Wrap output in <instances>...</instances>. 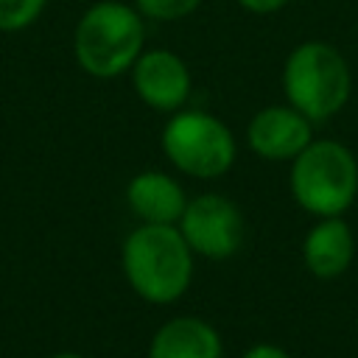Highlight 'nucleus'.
I'll list each match as a JSON object with an SVG mask.
<instances>
[{
	"label": "nucleus",
	"mask_w": 358,
	"mask_h": 358,
	"mask_svg": "<svg viewBox=\"0 0 358 358\" xmlns=\"http://www.w3.org/2000/svg\"><path fill=\"white\" fill-rule=\"evenodd\" d=\"M201 0H137V8L151 20H179L187 17Z\"/></svg>",
	"instance_id": "ddd939ff"
},
{
	"label": "nucleus",
	"mask_w": 358,
	"mask_h": 358,
	"mask_svg": "<svg viewBox=\"0 0 358 358\" xmlns=\"http://www.w3.org/2000/svg\"><path fill=\"white\" fill-rule=\"evenodd\" d=\"M123 268L140 296L151 302H171L190 282L187 241L168 224L140 227L126 241Z\"/></svg>",
	"instance_id": "f257e3e1"
},
{
	"label": "nucleus",
	"mask_w": 358,
	"mask_h": 358,
	"mask_svg": "<svg viewBox=\"0 0 358 358\" xmlns=\"http://www.w3.org/2000/svg\"><path fill=\"white\" fill-rule=\"evenodd\" d=\"M129 204L148 224H171L187 207L182 187L173 179H168L165 173H157V171H148V173H140V176L131 179Z\"/></svg>",
	"instance_id": "1a4fd4ad"
},
{
	"label": "nucleus",
	"mask_w": 358,
	"mask_h": 358,
	"mask_svg": "<svg viewBox=\"0 0 358 358\" xmlns=\"http://www.w3.org/2000/svg\"><path fill=\"white\" fill-rule=\"evenodd\" d=\"M143 48V20L123 3L92 6L76 28V56L98 78H109L134 64Z\"/></svg>",
	"instance_id": "f03ea898"
},
{
	"label": "nucleus",
	"mask_w": 358,
	"mask_h": 358,
	"mask_svg": "<svg viewBox=\"0 0 358 358\" xmlns=\"http://www.w3.org/2000/svg\"><path fill=\"white\" fill-rule=\"evenodd\" d=\"M249 143L260 157L288 159L310 143V123L299 109L268 106L255 115L249 126Z\"/></svg>",
	"instance_id": "6e6552de"
},
{
	"label": "nucleus",
	"mask_w": 358,
	"mask_h": 358,
	"mask_svg": "<svg viewBox=\"0 0 358 358\" xmlns=\"http://www.w3.org/2000/svg\"><path fill=\"white\" fill-rule=\"evenodd\" d=\"M134 87L154 109H176L190 90L187 67L171 50H151L134 64Z\"/></svg>",
	"instance_id": "0eeeda50"
},
{
	"label": "nucleus",
	"mask_w": 358,
	"mask_h": 358,
	"mask_svg": "<svg viewBox=\"0 0 358 358\" xmlns=\"http://www.w3.org/2000/svg\"><path fill=\"white\" fill-rule=\"evenodd\" d=\"M243 358H288L282 350H277V347H268V344H260V347H255V350H249Z\"/></svg>",
	"instance_id": "2eb2a0df"
},
{
	"label": "nucleus",
	"mask_w": 358,
	"mask_h": 358,
	"mask_svg": "<svg viewBox=\"0 0 358 358\" xmlns=\"http://www.w3.org/2000/svg\"><path fill=\"white\" fill-rule=\"evenodd\" d=\"M148 358H221V341L199 319H173L154 336Z\"/></svg>",
	"instance_id": "9d476101"
},
{
	"label": "nucleus",
	"mask_w": 358,
	"mask_h": 358,
	"mask_svg": "<svg viewBox=\"0 0 358 358\" xmlns=\"http://www.w3.org/2000/svg\"><path fill=\"white\" fill-rule=\"evenodd\" d=\"M294 196L319 215H338L350 207L358 187V168L352 154L330 140L308 143L294 162Z\"/></svg>",
	"instance_id": "20e7f679"
},
{
	"label": "nucleus",
	"mask_w": 358,
	"mask_h": 358,
	"mask_svg": "<svg viewBox=\"0 0 358 358\" xmlns=\"http://www.w3.org/2000/svg\"><path fill=\"white\" fill-rule=\"evenodd\" d=\"M162 145L171 162L193 176H218L232 165L235 157L229 129L204 112L176 115L165 126Z\"/></svg>",
	"instance_id": "39448f33"
},
{
	"label": "nucleus",
	"mask_w": 358,
	"mask_h": 358,
	"mask_svg": "<svg viewBox=\"0 0 358 358\" xmlns=\"http://www.w3.org/2000/svg\"><path fill=\"white\" fill-rule=\"evenodd\" d=\"M352 260V235L344 221L327 218L310 229L305 241V263L319 277L341 274Z\"/></svg>",
	"instance_id": "9b49d317"
},
{
	"label": "nucleus",
	"mask_w": 358,
	"mask_h": 358,
	"mask_svg": "<svg viewBox=\"0 0 358 358\" xmlns=\"http://www.w3.org/2000/svg\"><path fill=\"white\" fill-rule=\"evenodd\" d=\"M182 235L207 257H229L243 241V218L229 199L207 193L185 207Z\"/></svg>",
	"instance_id": "423d86ee"
},
{
	"label": "nucleus",
	"mask_w": 358,
	"mask_h": 358,
	"mask_svg": "<svg viewBox=\"0 0 358 358\" xmlns=\"http://www.w3.org/2000/svg\"><path fill=\"white\" fill-rule=\"evenodd\" d=\"M285 95L308 120L338 112L350 95V70L341 53L324 42L299 45L285 62Z\"/></svg>",
	"instance_id": "7ed1b4c3"
},
{
	"label": "nucleus",
	"mask_w": 358,
	"mask_h": 358,
	"mask_svg": "<svg viewBox=\"0 0 358 358\" xmlns=\"http://www.w3.org/2000/svg\"><path fill=\"white\" fill-rule=\"evenodd\" d=\"M238 3L249 11H255V14H271V11L282 8L288 0H238Z\"/></svg>",
	"instance_id": "4468645a"
},
{
	"label": "nucleus",
	"mask_w": 358,
	"mask_h": 358,
	"mask_svg": "<svg viewBox=\"0 0 358 358\" xmlns=\"http://www.w3.org/2000/svg\"><path fill=\"white\" fill-rule=\"evenodd\" d=\"M53 358H81V355H76V352H59V355H53Z\"/></svg>",
	"instance_id": "dca6fc26"
},
{
	"label": "nucleus",
	"mask_w": 358,
	"mask_h": 358,
	"mask_svg": "<svg viewBox=\"0 0 358 358\" xmlns=\"http://www.w3.org/2000/svg\"><path fill=\"white\" fill-rule=\"evenodd\" d=\"M45 0H0V31L25 28L42 11Z\"/></svg>",
	"instance_id": "f8f14e48"
}]
</instances>
